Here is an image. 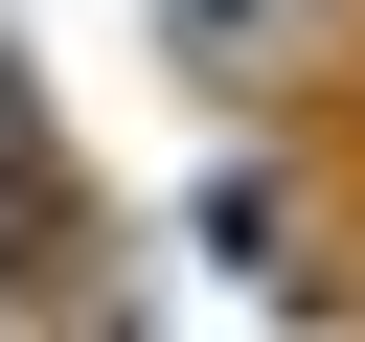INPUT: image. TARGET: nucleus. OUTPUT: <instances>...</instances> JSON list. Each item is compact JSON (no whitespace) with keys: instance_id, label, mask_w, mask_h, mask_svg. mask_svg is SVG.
Wrapping results in <instances>:
<instances>
[{"instance_id":"obj_1","label":"nucleus","mask_w":365,"mask_h":342,"mask_svg":"<svg viewBox=\"0 0 365 342\" xmlns=\"http://www.w3.org/2000/svg\"><path fill=\"white\" fill-rule=\"evenodd\" d=\"M160 46L251 91V68H297V46H319V0H160Z\"/></svg>"}]
</instances>
